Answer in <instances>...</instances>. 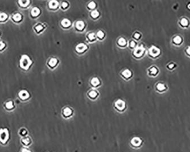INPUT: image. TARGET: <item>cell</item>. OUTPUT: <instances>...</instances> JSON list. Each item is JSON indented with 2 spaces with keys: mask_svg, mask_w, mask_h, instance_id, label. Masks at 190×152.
Segmentation results:
<instances>
[{
  "mask_svg": "<svg viewBox=\"0 0 190 152\" xmlns=\"http://www.w3.org/2000/svg\"><path fill=\"white\" fill-rule=\"evenodd\" d=\"M9 130L7 128L0 129V144L5 146L9 143Z\"/></svg>",
  "mask_w": 190,
  "mask_h": 152,
  "instance_id": "1",
  "label": "cell"
},
{
  "mask_svg": "<svg viewBox=\"0 0 190 152\" xmlns=\"http://www.w3.org/2000/svg\"><path fill=\"white\" fill-rule=\"evenodd\" d=\"M32 61L30 58L26 55H23L20 59V66L25 70H28L31 66Z\"/></svg>",
  "mask_w": 190,
  "mask_h": 152,
  "instance_id": "2",
  "label": "cell"
},
{
  "mask_svg": "<svg viewBox=\"0 0 190 152\" xmlns=\"http://www.w3.org/2000/svg\"><path fill=\"white\" fill-rule=\"evenodd\" d=\"M143 141L141 138L134 137L132 138L130 141V145L134 149H138L142 146Z\"/></svg>",
  "mask_w": 190,
  "mask_h": 152,
  "instance_id": "3",
  "label": "cell"
},
{
  "mask_svg": "<svg viewBox=\"0 0 190 152\" xmlns=\"http://www.w3.org/2000/svg\"><path fill=\"white\" fill-rule=\"evenodd\" d=\"M20 142H21V144L23 147L28 148L32 145L33 140H32L31 138L28 136L26 137L21 138L20 140Z\"/></svg>",
  "mask_w": 190,
  "mask_h": 152,
  "instance_id": "4",
  "label": "cell"
},
{
  "mask_svg": "<svg viewBox=\"0 0 190 152\" xmlns=\"http://www.w3.org/2000/svg\"><path fill=\"white\" fill-rule=\"evenodd\" d=\"M115 106L117 109H119L120 111H123L125 107V103L123 100L119 99L116 101Z\"/></svg>",
  "mask_w": 190,
  "mask_h": 152,
  "instance_id": "5",
  "label": "cell"
},
{
  "mask_svg": "<svg viewBox=\"0 0 190 152\" xmlns=\"http://www.w3.org/2000/svg\"><path fill=\"white\" fill-rule=\"evenodd\" d=\"M149 52L152 57H157L160 53V50L157 47L153 46L149 49Z\"/></svg>",
  "mask_w": 190,
  "mask_h": 152,
  "instance_id": "6",
  "label": "cell"
},
{
  "mask_svg": "<svg viewBox=\"0 0 190 152\" xmlns=\"http://www.w3.org/2000/svg\"><path fill=\"white\" fill-rule=\"evenodd\" d=\"M18 96L19 97L22 99V100H25L27 99L28 98H29V93L26 90L21 91L18 94Z\"/></svg>",
  "mask_w": 190,
  "mask_h": 152,
  "instance_id": "7",
  "label": "cell"
},
{
  "mask_svg": "<svg viewBox=\"0 0 190 152\" xmlns=\"http://www.w3.org/2000/svg\"><path fill=\"white\" fill-rule=\"evenodd\" d=\"M143 48L141 46V47H138L137 48H136L134 50V55L136 56V57H140L141 56L143 53Z\"/></svg>",
  "mask_w": 190,
  "mask_h": 152,
  "instance_id": "8",
  "label": "cell"
},
{
  "mask_svg": "<svg viewBox=\"0 0 190 152\" xmlns=\"http://www.w3.org/2000/svg\"><path fill=\"white\" fill-rule=\"evenodd\" d=\"M18 133L21 138L25 137L28 136V131L25 128H22L20 129Z\"/></svg>",
  "mask_w": 190,
  "mask_h": 152,
  "instance_id": "9",
  "label": "cell"
},
{
  "mask_svg": "<svg viewBox=\"0 0 190 152\" xmlns=\"http://www.w3.org/2000/svg\"><path fill=\"white\" fill-rule=\"evenodd\" d=\"M76 50L78 52H83L87 48V46L84 43H79L77 46H76Z\"/></svg>",
  "mask_w": 190,
  "mask_h": 152,
  "instance_id": "10",
  "label": "cell"
},
{
  "mask_svg": "<svg viewBox=\"0 0 190 152\" xmlns=\"http://www.w3.org/2000/svg\"><path fill=\"white\" fill-rule=\"evenodd\" d=\"M72 111L71 109H70L68 107H67L63 110V115L66 117L70 116L72 114Z\"/></svg>",
  "mask_w": 190,
  "mask_h": 152,
  "instance_id": "11",
  "label": "cell"
},
{
  "mask_svg": "<svg viewBox=\"0 0 190 152\" xmlns=\"http://www.w3.org/2000/svg\"><path fill=\"white\" fill-rule=\"evenodd\" d=\"M31 15L33 16V17H37L38 16V15H39L40 13V10L37 7H35L33 9L31 10Z\"/></svg>",
  "mask_w": 190,
  "mask_h": 152,
  "instance_id": "12",
  "label": "cell"
},
{
  "mask_svg": "<svg viewBox=\"0 0 190 152\" xmlns=\"http://www.w3.org/2000/svg\"><path fill=\"white\" fill-rule=\"evenodd\" d=\"M57 5H58V2H57V1L53 0V1H51L49 2V7L51 9L56 8L57 7Z\"/></svg>",
  "mask_w": 190,
  "mask_h": 152,
  "instance_id": "13",
  "label": "cell"
},
{
  "mask_svg": "<svg viewBox=\"0 0 190 152\" xmlns=\"http://www.w3.org/2000/svg\"><path fill=\"white\" fill-rule=\"evenodd\" d=\"M84 27V23L81 21H79L76 22V28L79 30H82Z\"/></svg>",
  "mask_w": 190,
  "mask_h": 152,
  "instance_id": "14",
  "label": "cell"
},
{
  "mask_svg": "<svg viewBox=\"0 0 190 152\" xmlns=\"http://www.w3.org/2000/svg\"><path fill=\"white\" fill-rule=\"evenodd\" d=\"M62 25L63 26L67 28L71 25V22L69 19H64L62 21Z\"/></svg>",
  "mask_w": 190,
  "mask_h": 152,
  "instance_id": "15",
  "label": "cell"
},
{
  "mask_svg": "<svg viewBox=\"0 0 190 152\" xmlns=\"http://www.w3.org/2000/svg\"><path fill=\"white\" fill-rule=\"evenodd\" d=\"M57 61L56 58H51L49 61V65L51 67L55 66L57 64Z\"/></svg>",
  "mask_w": 190,
  "mask_h": 152,
  "instance_id": "16",
  "label": "cell"
},
{
  "mask_svg": "<svg viewBox=\"0 0 190 152\" xmlns=\"http://www.w3.org/2000/svg\"><path fill=\"white\" fill-rule=\"evenodd\" d=\"M13 18L16 22H19L22 19V15L19 13H16L15 15H13Z\"/></svg>",
  "mask_w": 190,
  "mask_h": 152,
  "instance_id": "17",
  "label": "cell"
},
{
  "mask_svg": "<svg viewBox=\"0 0 190 152\" xmlns=\"http://www.w3.org/2000/svg\"><path fill=\"white\" fill-rule=\"evenodd\" d=\"M18 3H19V4L21 6L26 7V6L29 5L30 1H29V0H27V1H19Z\"/></svg>",
  "mask_w": 190,
  "mask_h": 152,
  "instance_id": "18",
  "label": "cell"
},
{
  "mask_svg": "<svg viewBox=\"0 0 190 152\" xmlns=\"http://www.w3.org/2000/svg\"><path fill=\"white\" fill-rule=\"evenodd\" d=\"M182 38L179 36H176L173 39V42L174 43H175L176 45H179L182 42Z\"/></svg>",
  "mask_w": 190,
  "mask_h": 152,
  "instance_id": "19",
  "label": "cell"
},
{
  "mask_svg": "<svg viewBox=\"0 0 190 152\" xmlns=\"http://www.w3.org/2000/svg\"><path fill=\"white\" fill-rule=\"evenodd\" d=\"M122 74L123 75V76H125V78H129L130 76H131L132 75V72L131 71L128 70V69H126L125 70H124V71L123 72Z\"/></svg>",
  "mask_w": 190,
  "mask_h": 152,
  "instance_id": "20",
  "label": "cell"
},
{
  "mask_svg": "<svg viewBox=\"0 0 190 152\" xmlns=\"http://www.w3.org/2000/svg\"><path fill=\"white\" fill-rule=\"evenodd\" d=\"M5 106H6V108L8 109H11L14 108L13 103V101H10L7 102V103H6Z\"/></svg>",
  "mask_w": 190,
  "mask_h": 152,
  "instance_id": "21",
  "label": "cell"
},
{
  "mask_svg": "<svg viewBox=\"0 0 190 152\" xmlns=\"http://www.w3.org/2000/svg\"><path fill=\"white\" fill-rule=\"evenodd\" d=\"M157 89L158 90L160 91H163L166 89V86L164 84L162 83H159L157 84Z\"/></svg>",
  "mask_w": 190,
  "mask_h": 152,
  "instance_id": "22",
  "label": "cell"
},
{
  "mask_svg": "<svg viewBox=\"0 0 190 152\" xmlns=\"http://www.w3.org/2000/svg\"><path fill=\"white\" fill-rule=\"evenodd\" d=\"M91 83H92L93 86H97V85L100 83V81H99L98 78H92V81H91Z\"/></svg>",
  "mask_w": 190,
  "mask_h": 152,
  "instance_id": "23",
  "label": "cell"
},
{
  "mask_svg": "<svg viewBox=\"0 0 190 152\" xmlns=\"http://www.w3.org/2000/svg\"><path fill=\"white\" fill-rule=\"evenodd\" d=\"M188 24V21L186 18H182L181 21V26L183 27H186Z\"/></svg>",
  "mask_w": 190,
  "mask_h": 152,
  "instance_id": "24",
  "label": "cell"
},
{
  "mask_svg": "<svg viewBox=\"0 0 190 152\" xmlns=\"http://www.w3.org/2000/svg\"><path fill=\"white\" fill-rule=\"evenodd\" d=\"M8 18V15L5 13H0V21H4Z\"/></svg>",
  "mask_w": 190,
  "mask_h": 152,
  "instance_id": "25",
  "label": "cell"
},
{
  "mask_svg": "<svg viewBox=\"0 0 190 152\" xmlns=\"http://www.w3.org/2000/svg\"><path fill=\"white\" fill-rule=\"evenodd\" d=\"M118 43H119V45H121V46H124V45H126V40H125L124 38H121L119 39Z\"/></svg>",
  "mask_w": 190,
  "mask_h": 152,
  "instance_id": "26",
  "label": "cell"
},
{
  "mask_svg": "<svg viewBox=\"0 0 190 152\" xmlns=\"http://www.w3.org/2000/svg\"><path fill=\"white\" fill-rule=\"evenodd\" d=\"M91 15H92V17H93V18H96V17H97L99 15V12H98L97 10H93V11L91 13Z\"/></svg>",
  "mask_w": 190,
  "mask_h": 152,
  "instance_id": "27",
  "label": "cell"
},
{
  "mask_svg": "<svg viewBox=\"0 0 190 152\" xmlns=\"http://www.w3.org/2000/svg\"><path fill=\"white\" fill-rule=\"evenodd\" d=\"M150 71L151 72V74L152 75H156L157 74V72H158V70L157 69L156 67H152L150 70Z\"/></svg>",
  "mask_w": 190,
  "mask_h": 152,
  "instance_id": "28",
  "label": "cell"
},
{
  "mask_svg": "<svg viewBox=\"0 0 190 152\" xmlns=\"http://www.w3.org/2000/svg\"><path fill=\"white\" fill-rule=\"evenodd\" d=\"M89 94L90 95V97H95L97 96V92H96L95 91H90Z\"/></svg>",
  "mask_w": 190,
  "mask_h": 152,
  "instance_id": "29",
  "label": "cell"
},
{
  "mask_svg": "<svg viewBox=\"0 0 190 152\" xmlns=\"http://www.w3.org/2000/svg\"><path fill=\"white\" fill-rule=\"evenodd\" d=\"M95 6H96V4L93 1L90 2V3L88 4V7H89V8H90V9L95 8Z\"/></svg>",
  "mask_w": 190,
  "mask_h": 152,
  "instance_id": "30",
  "label": "cell"
},
{
  "mask_svg": "<svg viewBox=\"0 0 190 152\" xmlns=\"http://www.w3.org/2000/svg\"><path fill=\"white\" fill-rule=\"evenodd\" d=\"M35 29L38 32H39L41 30H42L43 29V26L41 25H38V26H37L35 27Z\"/></svg>",
  "mask_w": 190,
  "mask_h": 152,
  "instance_id": "31",
  "label": "cell"
},
{
  "mask_svg": "<svg viewBox=\"0 0 190 152\" xmlns=\"http://www.w3.org/2000/svg\"><path fill=\"white\" fill-rule=\"evenodd\" d=\"M104 35V34L102 31H99L98 33H97V36L99 37V38H103Z\"/></svg>",
  "mask_w": 190,
  "mask_h": 152,
  "instance_id": "32",
  "label": "cell"
},
{
  "mask_svg": "<svg viewBox=\"0 0 190 152\" xmlns=\"http://www.w3.org/2000/svg\"><path fill=\"white\" fill-rule=\"evenodd\" d=\"M88 38L90 40H93L95 38V35L94 33H90L88 35Z\"/></svg>",
  "mask_w": 190,
  "mask_h": 152,
  "instance_id": "33",
  "label": "cell"
},
{
  "mask_svg": "<svg viewBox=\"0 0 190 152\" xmlns=\"http://www.w3.org/2000/svg\"><path fill=\"white\" fill-rule=\"evenodd\" d=\"M31 152L28 148H26V147H23L21 149V152Z\"/></svg>",
  "mask_w": 190,
  "mask_h": 152,
  "instance_id": "34",
  "label": "cell"
},
{
  "mask_svg": "<svg viewBox=\"0 0 190 152\" xmlns=\"http://www.w3.org/2000/svg\"><path fill=\"white\" fill-rule=\"evenodd\" d=\"M5 44L3 42L0 41V50H2L4 48H5Z\"/></svg>",
  "mask_w": 190,
  "mask_h": 152,
  "instance_id": "35",
  "label": "cell"
},
{
  "mask_svg": "<svg viewBox=\"0 0 190 152\" xmlns=\"http://www.w3.org/2000/svg\"><path fill=\"white\" fill-rule=\"evenodd\" d=\"M134 38H136V39H138V38H139L140 37V34L139 33H135L134 34Z\"/></svg>",
  "mask_w": 190,
  "mask_h": 152,
  "instance_id": "36",
  "label": "cell"
},
{
  "mask_svg": "<svg viewBox=\"0 0 190 152\" xmlns=\"http://www.w3.org/2000/svg\"><path fill=\"white\" fill-rule=\"evenodd\" d=\"M62 6L63 7V8H66L68 6V4L66 2H63V3H62Z\"/></svg>",
  "mask_w": 190,
  "mask_h": 152,
  "instance_id": "37",
  "label": "cell"
},
{
  "mask_svg": "<svg viewBox=\"0 0 190 152\" xmlns=\"http://www.w3.org/2000/svg\"><path fill=\"white\" fill-rule=\"evenodd\" d=\"M130 47H132V48H133V47H134V46L136 45V43L135 42H134V41H132L130 43Z\"/></svg>",
  "mask_w": 190,
  "mask_h": 152,
  "instance_id": "38",
  "label": "cell"
},
{
  "mask_svg": "<svg viewBox=\"0 0 190 152\" xmlns=\"http://www.w3.org/2000/svg\"><path fill=\"white\" fill-rule=\"evenodd\" d=\"M174 67V64L173 63H171V64H170L169 65V68L170 69H172Z\"/></svg>",
  "mask_w": 190,
  "mask_h": 152,
  "instance_id": "39",
  "label": "cell"
},
{
  "mask_svg": "<svg viewBox=\"0 0 190 152\" xmlns=\"http://www.w3.org/2000/svg\"><path fill=\"white\" fill-rule=\"evenodd\" d=\"M186 52H187L188 55H190V47H188V48L186 50Z\"/></svg>",
  "mask_w": 190,
  "mask_h": 152,
  "instance_id": "40",
  "label": "cell"
},
{
  "mask_svg": "<svg viewBox=\"0 0 190 152\" xmlns=\"http://www.w3.org/2000/svg\"><path fill=\"white\" fill-rule=\"evenodd\" d=\"M187 7H188V8L189 9H190V4H188V6H187Z\"/></svg>",
  "mask_w": 190,
  "mask_h": 152,
  "instance_id": "41",
  "label": "cell"
}]
</instances>
